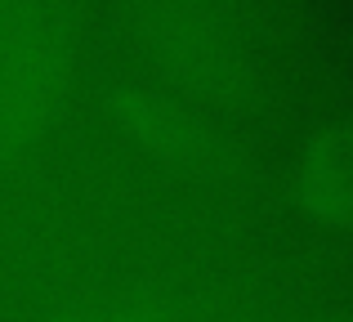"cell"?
<instances>
[{"label":"cell","mask_w":353,"mask_h":322,"mask_svg":"<svg viewBox=\"0 0 353 322\" xmlns=\"http://www.w3.org/2000/svg\"><path fill=\"white\" fill-rule=\"evenodd\" d=\"M309 206L322 210V219L353 224V130H340L322 139L318 152H309Z\"/></svg>","instance_id":"cell-1"}]
</instances>
